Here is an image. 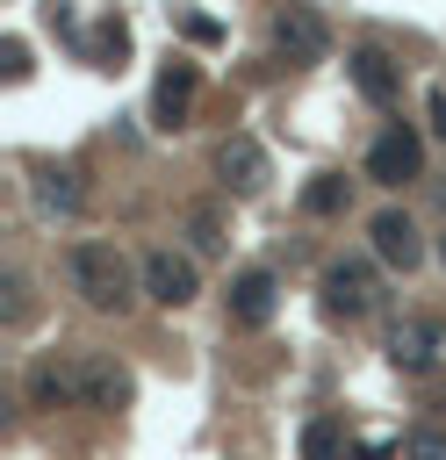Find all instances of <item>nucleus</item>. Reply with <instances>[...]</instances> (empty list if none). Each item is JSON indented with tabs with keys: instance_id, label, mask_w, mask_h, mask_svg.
<instances>
[{
	"instance_id": "1",
	"label": "nucleus",
	"mask_w": 446,
	"mask_h": 460,
	"mask_svg": "<svg viewBox=\"0 0 446 460\" xmlns=\"http://www.w3.org/2000/svg\"><path fill=\"white\" fill-rule=\"evenodd\" d=\"M65 288H72L94 316H122V309L144 295V266H129L122 244L79 237V244H65Z\"/></svg>"
},
{
	"instance_id": "2",
	"label": "nucleus",
	"mask_w": 446,
	"mask_h": 460,
	"mask_svg": "<svg viewBox=\"0 0 446 460\" xmlns=\"http://www.w3.org/2000/svg\"><path fill=\"white\" fill-rule=\"evenodd\" d=\"M424 172V137L410 129V122H388L374 144H367V180L374 187H410Z\"/></svg>"
},
{
	"instance_id": "3",
	"label": "nucleus",
	"mask_w": 446,
	"mask_h": 460,
	"mask_svg": "<svg viewBox=\"0 0 446 460\" xmlns=\"http://www.w3.org/2000/svg\"><path fill=\"white\" fill-rule=\"evenodd\" d=\"M137 266H144V295H151L158 309H187V302L201 295V266H194V252L158 244V252H144Z\"/></svg>"
},
{
	"instance_id": "4",
	"label": "nucleus",
	"mask_w": 446,
	"mask_h": 460,
	"mask_svg": "<svg viewBox=\"0 0 446 460\" xmlns=\"http://www.w3.org/2000/svg\"><path fill=\"white\" fill-rule=\"evenodd\" d=\"M374 302H381V273H374L367 259H338V266H324V316L360 323Z\"/></svg>"
},
{
	"instance_id": "5",
	"label": "nucleus",
	"mask_w": 446,
	"mask_h": 460,
	"mask_svg": "<svg viewBox=\"0 0 446 460\" xmlns=\"http://www.w3.org/2000/svg\"><path fill=\"white\" fill-rule=\"evenodd\" d=\"M29 402H36V410L86 402V367H79V352H43V359L29 367Z\"/></svg>"
},
{
	"instance_id": "6",
	"label": "nucleus",
	"mask_w": 446,
	"mask_h": 460,
	"mask_svg": "<svg viewBox=\"0 0 446 460\" xmlns=\"http://www.w3.org/2000/svg\"><path fill=\"white\" fill-rule=\"evenodd\" d=\"M367 244H374V259H381V266H396V273H410V266L424 259V237H417L410 208H381V216L367 223Z\"/></svg>"
},
{
	"instance_id": "7",
	"label": "nucleus",
	"mask_w": 446,
	"mask_h": 460,
	"mask_svg": "<svg viewBox=\"0 0 446 460\" xmlns=\"http://www.w3.org/2000/svg\"><path fill=\"white\" fill-rule=\"evenodd\" d=\"M273 43H281L295 65L331 58V29H324V14H317V7H281V14H273Z\"/></svg>"
},
{
	"instance_id": "8",
	"label": "nucleus",
	"mask_w": 446,
	"mask_h": 460,
	"mask_svg": "<svg viewBox=\"0 0 446 460\" xmlns=\"http://www.w3.org/2000/svg\"><path fill=\"white\" fill-rule=\"evenodd\" d=\"M273 302H281V280H273L266 266H245V273L230 280V295H223V309H230L237 331H259V323L273 316Z\"/></svg>"
},
{
	"instance_id": "9",
	"label": "nucleus",
	"mask_w": 446,
	"mask_h": 460,
	"mask_svg": "<svg viewBox=\"0 0 446 460\" xmlns=\"http://www.w3.org/2000/svg\"><path fill=\"white\" fill-rule=\"evenodd\" d=\"M216 172H223L230 194H259V187H266V151H259V137L230 129V137L216 144Z\"/></svg>"
},
{
	"instance_id": "10",
	"label": "nucleus",
	"mask_w": 446,
	"mask_h": 460,
	"mask_svg": "<svg viewBox=\"0 0 446 460\" xmlns=\"http://www.w3.org/2000/svg\"><path fill=\"white\" fill-rule=\"evenodd\" d=\"M345 72H352L360 101H374V108H388V101H396V86H403V72H396V58H388L381 43H360V50H345Z\"/></svg>"
},
{
	"instance_id": "11",
	"label": "nucleus",
	"mask_w": 446,
	"mask_h": 460,
	"mask_svg": "<svg viewBox=\"0 0 446 460\" xmlns=\"http://www.w3.org/2000/svg\"><path fill=\"white\" fill-rule=\"evenodd\" d=\"M194 86H201V72H194L187 58H173V65L158 72V93H151V122H158V129H180V122H187V108H194Z\"/></svg>"
},
{
	"instance_id": "12",
	"label": "nucleus",
	"mask_w": 446,
	"mask_h": 460,
	"mask_svg": "<svg viewBox=\"0 0 446 460\" xmlns=\"http://www.w3.org/2000/svg\"><path fill=\"white\" fill-rule=\"evenodd\" d=\"M439 338H446V323H439V316H403V323L388 331V359L417 374V367H432V359H439Z\"/></svg>"
},
{
	"instance_id": "13",
	"label": "nucleus",
	"mask_w": 446,
	"mask_h": 460,
	"mask_svg": "<svg viewBox=\"0 0 446 460\" xmlns=\"http://www.w3.org/2000/svg\"><path fill=\"white\" fill-rule=\"evenodd\" d=\"M79 367H86V402H94V410H129L137 381H129L122 359H108V352H79Z\"/></svg>"
},
{
	"instance_id": "14",
	"label": "nucleus",
	"mask_w": 446,
	"mask_h": 460,
	"mask_svg": "<svg viewBox=\"0 0 446 460\" xmlns=\"http://www.w3.org/2000/svg\"><path fill=\"white\" fill-rule=\"evenodd\" d=\"M29 194H36L43 216H79V208H86V187H79V172H65V165H29Z\"/></svg>"
},
{
	"instance_id": "15",
	"label": "nucleus",
	"mask_w": 446,
	"mask_h": 460,
	"mask_svg": "<svg viewBox=\"0 0 446 460\" xmlns=\"http://www.w3.org/2000/svg\"><path fill=\"white\" fill-rule=\"evenodd\" d=\"M345 453V424L338 417H309L302 424V460H338Z\"/></svg>"
},
{
	"instance_id": "16",
	"label": "nucleus",
	"mask_w": 446,
	"mask_h": 460,
	"mask_svg": "<svg viewBox=\"0 0 446 460\" xmlns=\"http://www.w3.org/2000/svg\"><path fill=\"white\" fill-rule=\"evenodd\" d=\"M345 194H352V180H338V172H317V180L302 187V208H309V216H338V208H345Z\"/></svg>"
},
{
	"instance_id": "17",
	"label": "nucleus",
	"mask_w": 446,
	"mask_h": 460,
	"mask_svg": "<svg viewBox=\"0 0 446 460\" xmlns=\"http://www.w3.org/2000/svg\"><path fill=\"white\" fill-rule=\"evenodd\" d=\"M187 244H194V259H216L223 252V216L216 208H187Z\"/></svg>"
},
{
	"instance_id": "18",
	"label": "nucleus",
	"mask_w": 446,
	"mask_h": 460,
	"mask_svg": "<svg viewBox=\"0 0 446 460\" xmlns=\"http://www.w3.org/2000/svg\"><path fill=\"white\" fill-rule=\"evenodd\" d=\"M22 316H29V280H22V273H7V280H0V323L14 331Z\"/></svg>"
},
{
	"instance_id": "19",
	"label": "nucleus",
	"mask_w": 446,
	"mask_h": 460,
	"mask_svg": "<svg viewBox=\"0 0 446 460\" xmlns=\"http://www.w3.org/2000/svg\"><path fill=\"white\" fill-rule=\"evenodd\" d=\"M403 460H446V431H432V424L403 431Z\"/></svg>"
},
{
	"instance_id": "20",
	"label": "nucleus",
	"mask_w": 446,
	"mask_h": 460,
	"mask_svg": "<svg viewBox=\"0 0 446 460\" xmlns=\"http://www.w3.org/2000/svg\"><path fill=\"white\" fill-rule=\"evenodd\" d=\"M0 72H7V79H29V43H22V36L0 43Z\"/></svg>"
},
{
	"instance_id": "21",
	"label": "nucleus",
	"mask_w": 446,
	"mask_h": 460,
	"mask_svg": "<svg viewBox=\"0 0 446 460\" xmlns=\"http://www.w3.org/2000/svg\"><path fill=\"white\" fill-rule=\"evenodd\" d=\"M424 115H432V137L446 144V86H432V93H424Z\"/></svg>"
},
{
	"instance_id": "22",
	"label": "nucleus",
	"mask_w": 446,
	"mask_h": 460,
	"mask_svg": "<svg viewBox=\"0 0 446 460\" xmlns=\"http://www.w3.org/2000/svg\"><path fill=\"white\" fill-rule=\"evenodd\" d=\"M180 29H187V36H194V43H216V36H223V29H216V22H209V14H187V22H180Z\"/></svg>"
},
{
	"instance_id": "23",
	"label": "nucleus",
	"mask_w": 446,
	"mask_h": 460,
	"mask_svg": "<svg viewBox=\"0 0 446 460\" xmlns=\"http://www.w3.org/2000/svg\"><path fill=\"white\" fill-rule=\"evenodd\" d=\"M388 453H396V446H388V438H374V446H367L360 460H388Z\"/></svg>"
},
{
	"instance_id": "24",
	"label": "nucleus",
	"mask_w": 446,
	"mask_h": 460,
	"mask_svg": "<svg viewBox=\"0 0 446 460\" xmlns=\"http://www.w3.org/2000/svg\"><path fill=\"white\" fill-rule=\"evenodd\" d=\"M439 266H446V237H439Z\"/></svg>"
}]
</instances>
